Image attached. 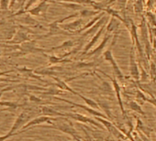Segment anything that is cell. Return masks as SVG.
Listing matches in <instances>:
<instances>
[{"instance_id": "cell-4", "label": "cell", "mask_w": 156, "mask_h": 141, "mask_svg": "<svg viewBox=\"0 0 156 141\" xmlns=\"http://www.w3.org/2000/svg\"><path fill=\"white\" fill-rule=\"evenodd\" d=\"M60 116H65V117H69V118H72L77 122H82V123H90L99 128H103V126L98 123L97 120H94V119H91L90 117H87V115H84L82 114H78V113H61L60 114Z\"/></svg>"}, {"instance_id": "cell-15", "label": "cell", "mask_w": 156, "mask_h": 141, "mask_svg": "<svg viewBox=\"0 0 156 141\" xmlns=\"http://www.w3.org/2000/svg\"><path fill=\"white\" fill-rule=\"evenodd\" d=\"M75 95H77V96H79L87 105V106H89V107H91V108H93V109H96V110H98V109H99V105L96 102V101H94V100H92V99H90V98H87V97H86V96H84V95H82L81 94H79V93H77L76 92V94H75Z\"/></svg>"}, {"instance_id": "cell-25", "label": "cell", "mask_w": 156, "mask_h": 141, "mask_svg": "<svg viewBox=\"0 0 156 141\" xmlns=\"http://www.w3.org/2000/svg\"><path fill=\"white\" fill-rule=\"evenodd\" d=\"M10 0H0V9L8 10L9 9Z\"/></svg>"}, {"instance_id": "cell-21", "label": "cell", "mask_w": 156, "mask_h": 141, "mask_svg": "<svg viewBox=\"0 0 156 141\" xmlns=\"http://www.w3.org/2000/svg\"><path fill=\"white\" fill-rule=\"evenodd\" d=\"M0 105H4L9 107V109H18L19 107H21L22 105L18 104L17 102H0Z\"/></svg>"}, {"instance_id": "cell-26", "label": "cell", "mask_w": 156, "mask_h": 141, "mask_svg": "<svg viewBox=\"0 0 156 141\" xmlns=\"http://www.w3.org/2000/svg\"><path fill=\"white\" fill-rule=\"evenodd\" d=\"M14 87L13 86H9V87H6V88H2V89H0V98H1V96L3 95V94L7 91H11L13 90Z\"/></svg>"}, {"instance_id": "cell-29", "label": "cell", "mask_w": 156, "mask_h": 141, "mask_svg": "<svg viewBox=\"0 0 156 141\" xmlns=\"http://www.w3.org/2000/svg\"><path fill=\"white\" fill-rule=\"evenodd\" d=\"M9 73H12V70H6V72H0V76L5 75V74H9Z\"/></svg>"}, {"instance_id": "cell-7", "label": "cell", "mask_w": 156, "mask_h": 141, "mask_svg": "<svg viewBox=\"0 0 156 141\" xmlns=\"http://www.w3.org/2000/svg\"><path fill=\"white\" fill-rule=\"evenodd\" d=\"M55 99H57V100H59V101H63V102L68 103V104H70V105H73V106L82 108V109H84L85 111H87V113H89V114L92 115H95V116H98V117L106 118V115H105L104 114H102V113L97 111L96 109H93V108H91V107H89V106H87V105H79V104H76V103H74V102H72V101H70V100L62 99V98H60V97H55Z\"/></svg>"}, {"instance_id": "cell-12", "label": "cell", "mask_w": 156, "mask_h": 141, "mask_svg": "<svg viewBox=\"0 0 156 141\" xmlns=\"http://www.w3.org/2000/svg\"><path fill=\"white\" fill-rule=\"evenodd\" d=\"M82 24H83V19H75V20H73V21H72L70 23L59 25V28L62 29L64 31H74V33H75L78 29H81Z\"/></svg>"}, {"instance_id": "cell-3", "label": "cell", "mask_w": 156, "mask_h": 141, "mask_svg": "<svg viewBox=\"0 0 156 141\" xmlns=\"http://www.w3.org/2000/svg\"><path fill=\"white\" fill-rule=\"evenodd\" d=\"M103 58L105 60L108 61L111 66H112V69H113V73L115 74V76L117 77V79H119V81H122L124 79V74H122L120 68L119 67L114 56H113V53H112V50L111 49H108L107 50H105L103 53Z\"/></svg>"}, {"instance_id": "cell-14", "label": "cell", "mask_w": 156, "mask_h": 141, "mask_svg": "<svg viewBox=\"0 0 156 141\" xmlns=\"http://www.w3.org/2000/svg\"><path fill=\"white\" fill-rule=\"evenodd\" d=\"M107 75V74H106ZM110 80H111V82H112V84H113V87H114V90H115V93H116V95H117V98H118V100H119V107H120V109H121V112H122V114H125V111H124V106H123V103H122V100H121V96H120V86H119V83L117 82V80L116 79H114V78H111L110 76H108V75H107Z\"/></svg>"}, {"instance_id": "cell-6", "label": "cell", "mask_w": 156, "mask_h": 141, "mask_svg": "<svg viewBox=\"0 0 156 141\" xmlns=\"http://www.w3.org/2000/svg\"><path fill=\"white\" fill-rule=\"evenodd\" d=\"M48 8H49L48 0H41V1L38 4V6L31 9L30 10H28L27 12L35 17H45Z\"/></svg>"}, {"instance_id": "cell-2", "label": "cell", "mask_w": 156, "mask_h": 141, "mask_svg": "<svg viewBox=\"0 0 156 141\" xmlns=\"http://www.w3.org/2000/svg\"><path fill=\"white\" fill-rule=\"evenodd\" d=\"M62 117H63V116H62ZM62 120H63V121L61 122V121H60V116H59V118L56 120L57 123H53V122H52V126H48V127H50V128H54V129H57V130H60V131H62V132H63V133H65V134L70 135L71 136H78V133H77V131L75 130V128H74L73 123L70 122V121H68V119H66L65 117H63Z\"/></svg>"}, {"instance_id": "cell-10", "label": "cell", "mask_w": 156, "mask_h": 141, "mask_svg": "<svg viewBox=\"0 0 156 141\" xmlns=\"http://www.w3.org/2000/svg\"><path fill=\"white\" fill-rule=\"evenodd\" d=\"M96 120H97V121H99L100 123H102V124L107 127V129H108L114 136H116V137H118V138H125V136L119 131V129H118L112 123H110L109 121H108L106 118H102V117H98V116H96Z\"/></svg>"}, {"instance_id": "cell-20", "label": "cell", "mask_w": 156, "mask_h": 141, "mask_svg": "<svg viewBox=\"0 0 156 141\" xmlns=\"http://www.w3.org/2000/svg\"><path fill=\"white\" fill-rule=\"evenodd\" d=\"M74 45V43H73V40H67V41H65V42H63L62 45H60V46H58V47H54V48H52V49H51L50 50V51H51V50H66V49H68V48H71V47H73Z\"/></svg>"}, {"instance_id": "cell-11", "label": "cell", "mask_w": 156, "mask_h": 141, "mask_svg": "<svg viewBox=\"0 0 156 141\" xmlns=\"http://www.w3.org/2000/svg\"><path fill=\"white\" fill-rule=\"evenodd\" d=\"M108 17L107 16H103L97 23H95L91 28H89L88 29H87L86 31H84L83 33H82V37H87V36H91V35H95L97 32H98V30L103 26V25H105L106 24V22H107V20H108Z\"/></svg>"}, {"instance_id": "cell-23", "label": "cell", "mask_w": 156, "mask_h": 141, "mask_svg": "<svg viewBox=\"0 0 156 141\" xmlns=\"http://www.w3.org/2000/svg\"><path fill=\"white\" fill-rule=\"evenodd\" d=\"M61 5L66 7V8H69V9H72L73 10H78V11H80L83 9V6L82 5H79V4H65V3H61Z\"/></svg>"}, {"instance_id": "cell-28", "label": "cell", "mask_w": 156, "mask_h": 141, "mask_svg": "<svg viewBox=\"0 0 156 141\" xmlns=\"http://www.w3.org/2000/svg\"><path fill=\"white\" fill-rule=\"evenodd\" d=\"M17 1H18V0H10V3H9V9H12V8L15 6V4L17 3Z\"/></svg>"}, {"instance_id": "cell-22", "label": "cell", "mask_w": 156, "mask_h": 141, "mask_svg": "<svg viewBox=\"0 0 156 141\" xmlns=\"http://www.w3.org/2000/svg\"><path fill=\"white\" fill-rule=\"evenodd\" d=\"M48 59H49L50 63H52V64L61 63V62H68V61H70V60H62V58H58V57H55V56H48Z\"/></svg>"}, {"instance_id": "cell-27", "label": "cell", "mask_w": 156, "mask_h": 141, "mask_svg": "<svg viewBox=\"0 0 156 141\" xmlns=\"http://www.w3.org/2000/svg\"><path fill=\"white\" fill-rule=\"evenodd\" d=\"M11 136H13V135H11V134H9V133L6 134V135H4V136H0V141H5V140H7L8 138L11 137Z\"/></svg>"}, {"instance_id": "cell-16", "label": "cell", "mask_w": 156, "mask_h": 141, "mask_svg": "<svg viewBox=\"0 0 156 141\" xmlns=\"http://www.w3.org/2000/svg\"><path fill=\"white\" fill-rule=\"evenodd\" d=\"M41 113L43 115H48V116H60V112L55 110L54 108H51L48 106H42L41 107Z\"/></svg>"}, {"instance_id": "cell-24", "label": "cell", "mask_w": 156, "mask_h": 141, "mask_svg": "<svg viewBox=\"0 0 156 141\" xmlns=\"http://www.w3.org/2000/svg\"><path fill=\"white\" fill-rule=\"evenodd\" d=\"M129 107H130V109H132L133 111H136V112H138V113H140V114H141V115H145V113L141 110L140 106L137 103H135V102H130V103H129Z\"/></svg>"}, {"instance_id": "cell-13", "label": "cell", "mask_w": 156, "mask_h": 141, "mask_svg": "<svg viewBox=\"0 0 156 141\" xmlns=\"http://www.w3.org/2000/svg\"><path fill=\"white\" fill-rule=\"evenodd\" d=\"M106 29V24L105 25H103L98 30V32L93 36V38L91 39V40L86 45V47L84 48V50H83V54H87L91 49H92V47L93 46H95L96 45V43L98 41V40H99V38L101 37V35H102V33L104 32V30Z\"/></svg>"}, {"instance_id": "cell-9", "label": "cell", "mask_w": 156, "mask_h": 141, "mask_svg": "<svg viewBox=\"0 0 156 141\" xmlns=\"http://www.w3.org/2000/svg\"><path fill=\"white\" fill-rule=\"evenodd\" d=\"M129 73L131 77L134 80H139L140 79V72H139V68L135 60V55H134V50L131 48L130 54H129Z\"/></svg>"}, {"instance_id": "cell-31", "label": "cell", "mask_w": 156, "mask_h": 141, "mask_svg": "<svg viewBox=\"0 0 156 141\" xmlns=\"http://www.w3.org/2000/svg\"><path fill=\"white\" fill-rule=\"evenodd\" d=\"M142 138H143V141H150L149 139H147V138H146L145 136H142Z\"/></svg>"}, {"instance_id": "cell-8", "label": "cell", "mask_w": 156, "mask_h": 141, "mask_svg": "<svg viewBox=\"0 0 156 141\" xmlns=\"http://www.w3.org/2000/svg\"><path fill=\"white\" fill-rule=\"evenodd\" d=\"M113 36H112V34H107L105 37H104V39H103V40L101 41V43L96 48V49H94L93 50H91L90 52H88V53H87L86 55L87 56H88V57H91V56H95V57H98V56H100L103 52H104V49L107 47V45H108V41L110 40V39L112 38Z\"/></svg>"}, {"instance_id": "cell-18", "label": "cell", "mask_w": 156, "mask_h": 141, "mask_svg": "<svg viewBox=\"0 0 156 141\" xmlns=\"http://www.w3.org/2000/svg\"><path fill=\"white\" fill-rule=\"evenodd\" d=\"M99 12L98 11H94L91 9H83L82 10L79 11V16L83 17V18H87V17H93V16H97L98 15Z\"/></svg>"}, {"instance_id": "cell-17", "label": "cell", "mask_w": 156, "mask_h": 141, "mask_svg": "<svg viewBox=\"0 0 156 141\" xmlns=\"http://www.w3.org/2000/svg\"><path fill=\"white\" fill-rule=\"evenodd\" d=\"M119 26V21L116 19V18L112 17L111 19L109 20V23L107 24V27H106V29L108 32H112V31H115Z\"/></svg>"}, {"instance_id": "cell-1", "label": "cell", "mask_w": 156, "mask_h": 141, "mask_svg": "<svg viewBox=\"0 0 156 141\" xmlns=\"http://www.w3.org/2000/svg\"><path fill=\"white\" fill-rule=\"evenodd\" d=\"M38 115L37 111H34L31 108H26L25 110H23L17 117V119L15 120L12 127L9 130V134L16 136L18 135V133L16 131H18L19 129L22 128L29 121H30L31 119H33L34 117H36V115Z\"/></svg>"}, {"instance_id": "cell-30", "label": "cell", "mask_w": 156, "mask_h": 141, "mask_svg": "<svg viewBox=\"0 0 156 141\" xmlns=\"http://www.w3.org/2000/svg\"><path fill=\"white\" fill-rule=\"evenodd\" d=\"M73 137L74 141H82V140L80 139V136H79V135H78V136H73Z\"/></svg>"}, {"instance_id": "cell-19", "label": "cell", "mask_w": 156, "mask_h": 141, "mask_svg": "<svg viewBox=\"0 0 156 141\" xmlns=\"http://www.w3.org/2000/svg\"><path fill=\"white\" fill-rule=\"evenodd\" d=\"M41 0H27V2H26V5H25V7H24V10L23 11H20V12H18L17 14H15V16H18V15H20V14H22V13H25L26 11H28L29 10V9L30 8H31V7H33L34 5H36L38 2H41Z\"/></svg>"}, {"instance_id": "cell-5", "label": "cell", "mask_w": 156, "mask_h": 141, "mask_svg": "<svg viewBox=\"0 0 156 141\" xmlns=\"http://www.w3.org/2000/svg\"><path fill=\"white\" fill-rule=\"evenodd\" d=\"M58 118L57 117H53V116H48V115H41V116H36L33 119H31L30 121H29L23 127L22 130L27 131L28 128H30V126H37V125H41L43 123H48V124H52V122H55Z\"/></svg>"}]
</instances>
